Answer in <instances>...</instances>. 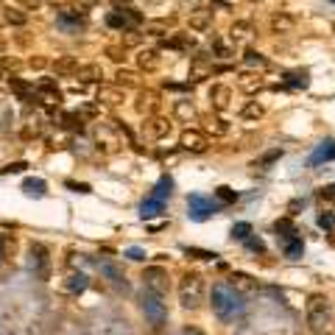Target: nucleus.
I'll return each instance as SVG.
<instances>
[{
	"label": "nucleus",
	"mask_w": 335,
	"mask_h": 335,
	"mask_svg": "<svg viewBox=\"0 0 335 335\" xmlns=\"http://www.w3.org/2000/svg\"><path fill=\"white\" fill-rule=\"evenodd\" d=\"M209 304H212V313L218 316L221 321H235L237 316L243 313V293L237 291L235 285L218 282V285H212Z\"/></svg>",
	"instance_id": "1"
},
{
	"label": "nucleus",
	"mask_w": 335,
	"mask_h": 335,
	"mask_svg": "<svg viewBox=\"0 0 335 335\" xmlns=\"http://www.w3.org/2000/svg\"><path fill=\"white\" fill-rule=\"evenodd\" d=\"M335 324V310L332 302L324 296V293H313L307 299V327L316 335H327Z\"/></svg>",
	"instance_id": "2"
},
{
	"label": "nucleus",
	"mask_w": 335,
	"mask_h": 335,
	"mask_svg": "<svg viewBox=\"0 0 335 335\" xmlns=\"http://www.w3.org/2000/svg\"><path fill=\"white\" fill-rule=\"evenodd\" d=\"M204 296H207V285H204V277L201 274H184L179 279V302H182L184 310H196L204 304Z\"/></svg>",
	"instance_id": "3"
},
{
	"label": "nucleus",
	"mask_w": 335,
	"mask_h": 335,
	"mask_svg": "<svg viewBox=\"0 0 335 335\" xmlns=\"http://www.w3.org/2000/svg\"><path fill=\"white\" fill-rule=\"evenodd\" d=\"M140 307H142V316H146V321L151 324V330H162L165 321H167V307L162 302V296L154 291H142L140 293Z\"/></svg>",
	"instance_id": "4"
},
{
	"label": "nucleus",
	"mask_w": 335,
	"mask_h": 335,
	"mask_svg": "<svg viewBox=\"0 0 335 335\" xmlns=\"http://www.w3.org/2000/svg\"><path fill=\"white\" fill-rule=\"evenodd\" d=\"M224 207L221 201H212V199H207V196H201V193H193V196H187V209H190V221H207V218H212L218 209Z\"/></svg>",
	"instance_id": "5"
},
{
	"label": "nucleus",
	"mask_w": 335,
	"mask_h": 335,
	"mask_svg": "<svg viewBox=\"0 0 335 335\" xmlns=\"http://www.w3.org/2000/svg\"><path fill=\"white\" fill-rule=\"evenodd\" d=\"M142 282H146V291H154V293H162L167 291V271L159 266L154 268H146V274H142Z\"/></svg>",
	"instance_id": "6"
},
{
	"label": "nucleus",
	"mask_w": 335,
	"mask_h": 335,
	"mask_svg": "<svg viewBox=\"0 0 335 335\" xmlns=\"http://www.w3.org/2000/svg\"><path fill=\"white\" fill-rule=\"evenodd\" d=\"M98 271H101V277H106V279H109V285H115L117 291H129V282H126V274H123L121 268L115 266V262H109V260H101V262H98Z\"/></svg>",
	"instance_id": "7"
},
{
	"label": "nucleus",
	"mask_w": 335,
	"mask_h": 335,
	"mask_svg": "<svg viewBox=\"0 0 335 335\" xmlns=\"http://www.w3.org/2000/svg\"><path fill=\"white\" fill-rule=\"evenodd\" d=\"M207 146H209V140L201 134V131H196V129H190V131H184L182 134V148H187V151L201 154V151H207Z\"/></svg>",
	"instance_id": "8"
},
{
	"label": "nucleus",
	"mask_w": 335,
	"mask_h": 335,
	"mask_svg": "<svg viewBox=\"0 0 335 335\" xmlns=\"http://www.w3.org/2000/svg\"><path fill=\"white\" fill-rule=\"evenodd\" d=\"M330 159H335V142H332V140H324L313 154H310L307 162L316 167V165H321V162H330Z\"/></svg>",
	"instance_id": "9"
},
{
	"label": "nucleus",
	"mask_w": 335,
	"mask_h": 335,
	"mask_svg": "<svg viewBox=\"0 0 335 335\" xmlns=\"http://www.w3.org/2000/svg\"><path fill=\"white\" fill-rule=\"evenodd\" d=\"M162 212H165V201L151 199V196L140 204V218L142 221H151V218H157V215H162Z\"/></svg>",
	"instance_id": "10"
},
{
	"label": "nucleus",
	"mask_w": 335,
	"mask_h": 335,
	"mask_svg": "<svg viewBox=\"0 0 335 335\" xmlns=\"http://www.w3.org/2000/svg\"><path fill=\"white\" fill-rule=\"evenodd\" d=\"M106 26L115 28V31H126V28H131L134 22L129 20V14H126V11L115 9V11H109V14H106Z\"/></svg>",
	"instance_id": "11"
},
{
	"label": "nucleus",
	"mask_w": 335,
	"mask_h": 335,
	"mask_svg": "<svg viewBox=\"0 0 335 335\" xmlns=\"http://www.w3.org/2000/svg\"><path fill=\"white\" fill-rule=\"evenodd\" d=\"M285 84L293 89H307L310 87V73L307 70H291V73H285Z\"/></svg>",
	"instance_id": "12"
},
{
	"label": "nucleus",
	"mask_w": 335,
	"mask_h": 335,
	"mask_svg": "<svg viewBox=\"0 0 335 335\" xmlns=\"http://www.w3.org/2000/svg\"><path fill=\"white\" fill-rule=\"evenodd\" d=\"M22 190H26V196H34V199H45L47 196V184L42 179H26Z\"/></svg>",
	"instance_id": "13"
},
{
	"label": "nucleus",
	"mask_w": 335,
	"mask_h": 335,
	"mask_svg": "<svg viewBox=\"0 0 335 335\" xmlns=\"http://www.w3.org/2000/svg\"><path fill=\"white\" fill-rule=\"evenodd\" d=\"M274 229H277V237H279V243H282V246H285V243H288V241H293V237L299 235V232L293 229V224H291L288 218L277 221V224H274Z\"/></svg>",
	"instance_id": "14"
},
{
	"label": "nucleus",
	"mask_w": 335,
	"mask_h": 335,
	"mask_svg": "<svg viewBox=\"0 0 335 335\" xmlns=\"http://www.w3.org/2000/svg\"><path fill=\"white\" fill-rule=\"evenodd\" d=\"M171 193H173V179H171V176H162V179H159V182H157V187H154L151 199L167 201V199H171Z\"/></svg>",
	"instance_id": "15"
},
{
	"label": "nucleus",
	"mask_w": 335,
	"mask_h": 335,
	"mask_svg": "<svg viewBox=\"0 0 335 335\" xmlns=\"http://www.w3.org/2000/svg\"><path fill=\"white\" fill-rule=\"evenodd\" d=\"M282 251H285V257H288V260H299V257L304 254V241L296 235L293 241H288V243H285V246H282Z\"/></svg>",
	"instance_id": "16"
},
{
	"label": "nucleus",
	"mask_w": 335,
	"mask_h": 335,
	"mask_svg": "<svg viewBox=\"0 0 335 335\" xmlns=\"http://www.w3.org/2000/svg\"><path fill=\"white\" fill-rule=\"evenodd\" d=\"M37 89H39L42 95H47L53 104H59V101H62V92L56 89V84H53L51 79H39V81H37Z\"/></svg>",
	"instance_id": "17"
},
{
	"label": "nucleus",
	"mask_w": 335,
	"mask_h": 335,
	"mask_svg": "<svg viewBox=\"0 0 335 335\" xmlns=\"http://www.w3.org/2000/svg\"><path fill=\"white\" fill-rule=\"evenodd\" d=\"M229 95H232L229 87H215V89H212V104H215V109H226V106H229Z\"/></svg>",
	"instance_id": "18"
},
{
	"label": "nucleus",
	"mask_w": 335,
	"mask_h": 335,
	"mask_svg": "<svg viewBox=\"0 0 335 335\" xmlns=\"http://www.w3.org/2000/svg\"><path fill=\"white\" fill-rule=\"evenodd\" d=\"M59 22L67 26V28H79L84 22V17L79 14V11H62V14H59Z\"/></svg>",
	"instance_id": "19"
},
{
	"label": "nucleus",
	"mask_w": 335,
	"mask_h": 335,
	"mask_svg": "<svg viewBox=\"0 0 335 335\" xmlns=\"http://www.w3.org/2000/svg\"><path fill=\"white\" fill-rule=\"evenodd\" d=\"M232 237H235V241H249L251 237V224L249 221H237V224L232 226Z\"/></svg>",
	"instance_id": "20"
},
{
	"label": "nucleus",
	"mask_w": 335,
	"mask_h": 335,
	"mask_svg": "<svg viewBox=\"0 0 335 335\" xmlns=\"http://www.w3.org/2000/svg\"><path fill=\"white\" fill-rule=\"evenodd\" d=\"M215 199L221 201V204H235L237 201V193L232 187H226V184H221L218 190H215Z\"/></svg>",
	"instance_id": "21"
},
{
	"label": "nucleus",
	"mask_w": 335,
	"mask_h": 335,
	"mask_svg": "<svg viewBox=\"0 0 335 335\" xmlns=\"http://www.w3.org/2000/svg\"><path fill=\"white\" fill-rule=\"evenodd\" d=\"M319 226L324 232H335V212L332 209H321L319 212Z\"/></svg>",
	"instance_id": "22"
},
{
	"label": "nucleus",
	"mask_w": 335,
	"mask_h": 335,
	"mask_svg": "<svg viewBox=\"0 0 335 335\" xmlns=\"http://www.w3.org/2000/svg\"><path fill=\"white\" fill-rule=\"evenodd\" d=\"M84 288H87V277H84V274H73L70 282H67V291L70 293H81Z\"/></svg>",
	"instance_id": "23"
},
{
	"label": "nucleus",
	"mask_w": 335,
	"mask_h": 335,
	"mask_svg": "<svg viewBox=\"0 0 335 335\" xmlns=\"http://www.w3.org/2000/svg\"><path fill=\"white\" fill-rule=\"evenodd\" d=\"M246 64H249V67H266V56H262V53H257V51H246Z\"/></svg>",
	"instance_id": "24"
},
{
	"label": "nucleus",
	"mask_w": 335,
	"mask_h": 335,
	"mask_svg": "<svg viewBox=\"0 0 335 335\" xmlns=\"http://www.w3.org/2000/svg\"><path fill=\"white\" fill-rule=\"evenodd\" d=\"M243 117H246V121H257V117H262V106L251 101V104L243 106Z\"/></svg>",
	"instance_id": "25"
},
{
	"label": "nucleus",
	"mask_w": 335,
	"mask_h": 335,
	"mask_svg": "<svg viewBox=\"0 0 335 335\" xmlns=\"http://www.w3.org/2000/svg\"><path fill=\"white\" fill-rule=\"evenodd\" d=\"M184 254H193V257H199V260H215V257H218V254H215V251H204V249H190V246H184Z\"/></svg>",
	"instance_id": "26"
},
{
	"label": "nucleus",
	"mask_w": 335,
	"mask_h": 335,
	"mask_svg": "<svg viewBox=\"0 0 335 335\" xmlns=\"http://www.w3.org/2000/svg\"><path fill=\"white\" fill-rule=\"evenodd\" d=\"M140 67H157V53L142 51V53H140Z\"/></svg>",
	"instance_id": "27"
},
{
	"label": "nucleus",
	"mask_w": 335,
	"mask_h": 335,
	"mask_svg": "<svg viewBox=\"0 0 335 335\" xmlns=\"http://www.w3.org/2000/svg\"><path fill=\"white\" fill-rule=\"evenodd\" d=\"M249 34H251V22H235L232 37H249Z\"/></svg>",
	"instance_id": "28"
},
{
	"label": "nucleus",
	"mask_w": 335,
	"mask_h": 335,
	"mask_svg": "<svg viewBox=\"0 0 335 335\" xmlns=\"http://www.w3.org/2000/svg\"><path fill=\"white\" fill-rule=\"evenodd\" d=\"M319 201H335V184H327L319 190Z\"/></svg>",
	"instance_id": "29"
},
{
	"label": "nucleus",
	"mask_w": 335,
	"mask_h": 335,
	"mask_svg": "<svg viewBox=\"0 0 335 335\" xmlns=\"http://www.w3.org/2000/svg\"><path fill=\"white\" fill-rule=\"evenodd\" d=\"M126 257H129V260H137V262H140V260H146V251H142L140 246H129V249H126Z\"/></svg>",
	"instance_id": "30"
},
{
	"label": "nucleus",
	"mask_w": 335,
	"mask_h": 335,
	"mask_svg": "<svg viewBox=\"0 0 335 335\" xmlns=\"http://www.w3.org/2000/svg\"><path fill=\"white\" fill-rule=\"evenodd\" d=\"M176 112H179L182 117H196L193 106H187V101H179V104H176Z\"/></svg>",
	"instance_id": "31"
},
{
	"label": "nucleus",
	"mask_w": 335,
	"mask_h": 335,
	"mask_svg": "<svg viewBox=\"0 0 335 335\" xmlns=\"http://www.w3.org/2000/svg\"><path fill=\"white\" fill-rule=\"evenodd\" d=\"M243 243H246V246H249L251 251H260V254L266 251V243H262L260 237H249V241H243Z\"/></svg>",
	"instance_id": "32"
},
{
	"label": "nucleus",
	"mask_w": 335,
	"mask_h": 335,
	"mask_svg": "<svg viewBox=\"0 0 335 335\" xmlns=\"http://www.w3.org/2000/svg\"><path fill=\"white\" fill-rule=\"evenodd\" d=\"M67 187L73 190V193H92V187L84 184V182H67Z\"/></svg>",
	"instance_id": "33"
},
{
	"label": "nucleus",
	"mask_w": 335,
	"mask_h": 335,
	"mask_svg": "<svg viewBox=\"0 0 335 335\" xmlns=\"http://www.w3.org/2000/svg\"><path fill=\"white\" fill-rule=\"evenodd\" d=\"M64 126H67V129H79V131H81V117H76V115H64Z\"/></svg>",
	"instance_id": "34"
},
{
	"label": "nucleus",
	"mask_w": 335,
	"mask_h": 335,
	"mask_svg": "<svg viewBox=\"0 0 335 335\" xmlns=\"http://www.w3.org/2000/svg\"><path fill=\"white\" fill-rule=\"evenodd\" d=\"M26 162H11V165H6L3 167V173H22V171H26Z\"/></svg>",
	"instance_id": "35"
},
{
	"label": "nucleus",
	"mask_w": 335,
	"mask_h": 335,
	"mask_svg": "<svg viewBox=\"0 0 335 335\" xmlns=\"http://www.w3.org/2000/svg\"><path fill=\"white\" fill-rule=\"evenodd\" d=\"M293 26V20H291V17H274V28H291Z\"/></svg>",
	"instance_id": "36"
},
{
	"label": "nucleus",
	"mask_w": 335,
	"mask_h": 335,
	"mask_svg": "<svg viewBox=\"0 0 335 335\" xmlns=\"http://www.w3.org/2000/svg\"><path fill=\"white\" fill-rule=\"evenodd\" d=\"M182 335H204L201 330H196V327H184V332Z\"/></svg>",
	"instance_id": "37"
},
{
	"label": "nucleus",
	"mask_w": 335,
	"mask_h": 335,
	"mask_svg": "<svg viewBox=\"0 0 335 335\" xmlns=\"http://www.w3.org/2000/svg\"><path fill=\"white\" fill-rule=\"evenodd\" d=\"M184 3H199V0H184Z\"/></svg>",
	"instance_id": "38"
},
{
	"label": "nucleus",
	"mask_w": 335,
	"mask_h": 335,
	"mask_svg": "<svg viewBox=\"0 0 335 335\" xmlns=\"http://www.w3.org/2000/svg\"><path fill=\"white\" fill-rule=\"evenodd\" d=\"M115 3H129V0H115Z\"/></svg>",
	"instance_id": "39"
},
{
	"label": "nucleus",
	"mask_w": 335,
	"mask_h": 335,
	"mask_svg": "<svg viewBox=\"0 0 335 335\" xmlns=\"http://www.w3.org/2000/svg\"><path fill=\"white\" fill-rule=\"evenodd\" d=\"M332 3H335V0H332Z\"/></svg>",
	"instance_id": "40"
}]
</instances>
